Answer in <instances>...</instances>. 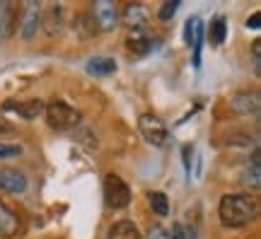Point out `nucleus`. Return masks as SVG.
I'll return each mask as SVG.
<instances>
[{"label":"nucleus","instance_id":"1","mask_svg":"<svg viewBox=\"0 0 261 239\" xmlns=\"http://www.w3.org/2000/svg\"><path fill=\"white\" fill-rule=\"evenodd\" d=\"M220 222L225 227H244L259 215V203L249 193H227L218 208Z\"/></svg>","mask_w":261,"mask_h":239},{"label":"nucleus","instance_id":"2","mask_svg":"<svg viewBox=\"0 0 261 239\" xmlns=\"http://www.w3.org/2000/svg\"><path fill=\"white\" fill-rule=\"evenodd\" d=\"M44 114H46L48 126L54 130H70L80 123V114H77L70 104H65V101H61V99L46 104Z\"/></svg>","mask_w":261,"mask_h":239},{"label":"nucleus","instance_id":"3","mask_svg":"<svg viewBox=\"0 0 261 239\" xmlns=\"http://www.w3.org/2000/svg\"><path fill=\"white\" fill-rule=\"evenodd\" d=\"M104 201L114 210H121L130 203V189L119 174L104 176Z\"/></svg>","mask_w":261,"mask_h":239},{"label":"nucleus","instance_id":"4","mask_svg":"<svg viewBox=\"0 0 261 239\" xmlns=\"http://www.w3.org/2000/svg\"><path fill=\"white\" fill-rule=\"evenodd\" d=\"M138 130L150 145H165L167 143V126L155 114H143L138 119Z\"/></svg>","mask_w":261,"mask_h":239},{"label":"nucleus","instance_id":"5","mask_svg":"<svg viewBox=\"0 0 261 239\" xmlns=\"http://www.w3.org/2000/svg\"><path fill=\"white\" fill-rule=\"evenodd\" d=\"M8 111H15V114H19L22 119L27 121H34L39 119L41 114H44V109H46V104L41 99H22V101H5L3 104Z\"/></svg>","mask_w":261,"mask_h":239},{"label":"nucleus","instance_id":"6","mask_svg":"<svg viewBox=\"0 0 261 239\" xmlns=\"http://www.w3.org/2000/svg\"><path fill=\"white\" fill-rule=\"evenodd\" d=\"M0 189L8 193H22L27 189V176L22 174L19 169H0Z\"/></svg>","mask_w":261,"mask_h":239},{"label":"nucleus","instance_id":"7","mask_svg":"<svg viewBox=\"0 0 261 239\" xmlns=\"http://www.w3.org/2000/svg\"><path fill=\"white\" fill-rule=\"evenodd\" d=\"M94 19L99 22L102 29H112L116 24V19H119V12L109 0H99V3H94Z\"/></svg>","mask_w":261,"mask_h":239},{"label":"nucleus","instance_id":"8","mask_svg":"<svg viewBox=\"0 0 261 239\" xmlns=\"http://www.w3.org/2000/svg\"><path fill=\"white\" fill-rule=\"evenodd\" d=\"M39 24H41V15H39V8L34 3H29L24 8V15H22V37L24 39H32L37 34Z\"/></svg>","mask_w":261,"mask_h":239},{"label":"nucleus","instance_id":"9","mask_svg":"<svg viewBox=\"0 0 261 239\" xmlns=\"http://www.w3.org/2000/svg\"><path fill=\"white\" fill-rule=\"evenodd\" d=\"M87 73L97 75V77H104V75L116 73V61L109 58V56H94L87 61Z\"/></svg>","mask_w":261,"mask_h":239},{"label":"nucleus","instance_id":"10","mask_svg":"<svg viewBox=\"0 0 261 239\" xmlns=\"http://www.w3.org/2000/svg\"><path fill=\"white\" fill-rule=\"evenodd\" d=\"M232 107L240 114H259V92H240L232 97Z\"/></svg>","mask_w":261,"mask_h":239},{"label":"nucleus","instance_id":"11","mask_svg":"<svg viewBox=\"0 0 261 239\" xmlns=\"http://www.w3.org/2000/svg\"><path fill=\"white\" fill-rule=\"evenodd\" d=\"M15 22H17V12L10 3H0V39L12 37L15 32Z\"/></svg>","mask_w":261,"mask_h":239},{"label":"nucleus","instance_id":"12","mask_svg":"<svg viewBox=\"0 0 261 239\" xmlns=\"http://www.w3.org/2000/svg\"><path fill=\"white\" fill-rule=\"evenodd\" d=\"M109 239H143V234L130 220H119L109 227Z\"/></svg>","mask_w":261,"mask_h":239},{"label":"nucleus","instance_id":"13","mask_svg":"<svg viewBox=\"0 0 261 239\" xmlns=\"http://www.w3.org/2000/svg\"><path fill=\"white\" fill-rule=\"evenodd\" d=\"M15 230H17V215L0 201V234L10 237V234H15Z\"/></svg>","mask_w":261,"mask_h":239},{"label":"nucleus","instance_id":"14","mask_svg":"<svg viewBox=\"0 0 261 239\" xmlns=\"http://www.w3.org/2000/svg\"><path fill=\"white\" fill-rule=\"evenodd\" d=\"M227 37V24H225V17L223 15H218V17L211 22V29H208V39H211V44L213 46H220Z\"/></svg>","mask_w":261,"mask_h":239},{"label":"nucleus","instance_id":"15","mask_svg":"<svg viewBox=\"0 0 261 239\" xmlns=\"http://www.w3.org/2000/svg\"><path fill=\"white\" fill-rule=\"evenodd\" d=\"M148 203H150V208L155 210V215H160V218L169 215V198L162 191H150L148 193Z\"/></svg>","mask_w":261,"mask_h":239},{"label":"nucleus","instance_id":"16","mask_svg":"<svg viewBox=\"0 0 261 239\" xmlns=\"http://www.w3.org/2000/svg\"><path fill=\"white\" fill-rule=\"evenodd\" d=\"M44 27H46L48 34H56L61 32V22H63V10L61 8H48L46 15H44Z\"/></svg>","mask_w":261,"mask_h":239},{"label":"nucleus","instance_id":"17","mask_svg":"<svg viewBox=\"0 0 261 239\" xmlns=\"http://www.w3.org/2000/svg\"><path fill=\"white\" fill-rule=\"evenodd\" d=\"M150 48H152V39L145 34H133L128 39V51H133L136 56H145Z\"/></svg>","mask_w":261,"mask_h":239},{"label":"nucleus","instance_id":"18","mask_svg":"<svg viewBox=\"0 0 261 239\" xmlns=\"http://www.w3.org/2000/svg\"><path fill=\"white\" fill-rule=\"evenodd\" d=\"M123 17H126V22H128L130 27H140L145 22V17H148V12H145L143 5H128L126 12H123Z\"/></svg>","mask_w":261,"mask_h":239},{"label":"nucleus","instance_id":"19","mask_svg":"<svg viewBox=\"0 0 261 239\" xmlns=\"http://www.w3.org/2000/svg\"><path fill=\"white\" fill-rule=\"evenodd\" d=\"M177 8H179V0H167V3H162V8H160V12H158V17L162 19V22H169V19L174 17Z\"/></svg>","mask_w":261,"mask_h":239},{"label":"nucleus","instance_id":"20","mask_svg":"<svg viewBox=\"0 0 261 239\" xmlns=\"http://www.w3.org/2000/svg\"><path fill=\"white\" fill-rule=\"evenodd\" d=\"M22 155V147L19 145H5V143H0V160L3 157H17Z\"/></svg>","mask_w":261,"mask_h":239},{"label":"nucleus","instance_id":"21","mask_svg":"<svg viewBox=\"0 0 261 239\" xmlns=\"http://www.w3.org/2000/svg\"><path fill=\"white\" fill-rule=\"evenodd\" d=\"M196 22H198V19H189L187 22V29H184V39H187V44L189 46H191V44H194V34H196Z\"/></svg>","mask_w":261,"mask_h":239},{"label":"nucleus","instance_id":"22","mask_svg":"<svg viewBox=\"0 0 261 239\" xmlns=\"http://www.w3.org/2000/svg\"><path fill=\"white\" fill-rule=\"evenodd\" d=\"M252 56H254V70L259 73V68H261V41H259V39L254 41V46H252Z\"/></svg>","mask_w":261,"mask_h":239},{"label":"nucleus","instance_id":"23","mask_svg":"<svg viewBox=\"0 0 261 239\" xmlns=\"http://www.w3.org/2000/svg\"><path fill=\"white\" fill-rule=\"evenodd\" d=\"M191 152H194V147H191V145L181 147V155H184V169H187L189 176H191Z\"/></svg>","mask_w":261,"mask_h":239},{"label":"nucleus","instance_id":"24","mask_svg":"<svg viewBox=\"0 0 261 239\" xmlns=\"http://www.w3.org/2000/svg\"><path fill=\"white\" fill-rule=\"evenodd\" d=\"M169 239H187V232H184V227L181 225H172V232H169Z\"/></svg>","mask_w":261,"mask_h":239},{"label":"nucleus","instance_id":"25","mask_svg":"<svg viewBox=\"0 0 261 239\" xmlns=\"http://www.w3.org/2000/svg\"><path fill=\"white\" fill-rule=\"evenodd\" d=\"M150 239H167V234L160 225H155V227H150Z\"/></svg>","mask_w":261,"mask_h":239},{"label":"nucleus","instance_id":"26","mask_svg":"<svg viewBox=\"0 0 261 239\" xmlns=\"http://www.w3.org/2000/svg\"><path fill=\"white\" fill-rule=\"evenodd\" d=\"M259 17H261L259 12H254L252 17L247 19V27H249V29H259Z\"/></svg>","mask_w":261,"mask_h":239}]
</instances>
